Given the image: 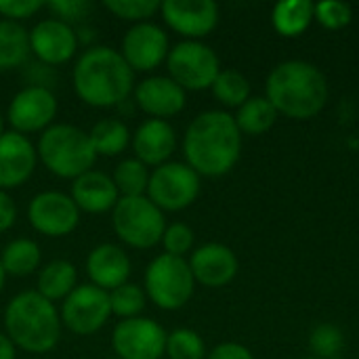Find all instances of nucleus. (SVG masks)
Wrapping results in <instances>:
<instances>
[{
  "instance_id": "obj_33",
  "label": "nucleus",
  "mask_w": 359,
  "mask_h": 359,
  "mask_svg": "<svg viewBox=\"0 0 359 359\" xmlns=\"http://www.w3.org/2000/svg\"><path fill=\"white\" fill-rule=\"evenodd\" d=\"M343 343H345L343 332L332 324H320L309 334V347L318 359L337 358L343 349Z\"/></svg>"
},
{
  "instance_id": "obj_12",
  "label": "nucleus",
  "mask_w": 359,
  "mask_h": 359,
  "mask_svg": "<svg viewBox=\"0 0 359 359\" xmlns=\"http://www.w3.org/2000/svg\"><path fill=\"white\" fill-rule=\"evenodd\" d=\"M27 219L38 233L61 238L76 229L80 221V208L67 194L42 191L32 198L27 206Z\"/></svg>"
},
{
  "instance_id": "obj_13",
  "label": "nucleus",
  "mask_w": 359,
  "mask_h": 359,
  "mask_svg": "<svg viewBox=\"0 0 359 359\" xmlns=\"http://www.w3.org/2000/svg\"><path fill=\"white\" fill-rule=\"evenodd\" d=\"M57 114V99L44 86H25L8 103V124L15 133H36L46 130Z\"/></svg>"
},
{
  "instance_id": "obj_5",
  "label": "nucleus",
  "mask_w": 359,
  "mask_h": 359,
  "mask_svg": "<svg viewBox=\"0 0 359 359\" xmlns=\"http://www.w3.org/2000/svg\"><path fill=\"white\" fill-rule=\"evenodd\" d=\"M36 151L42 164L61 179H78L97 162L88 133L74 124H50L42 130Z\"/></svg>"
},
{
  "instance_id": "obj_19",
  "label": "nucleus",
  "mask_w": 359,
  "mask_h": 359,
  "mask_svg": "<svg viewBox=\"0 0 359 359\" xmlns=\"http://www.w3.org/2000/svg\"><path fill=\"white\" fill-rule=\"evenodd\" d=\"M137 105L151 118L164 120L185 107V90L168 76H151L135 86Z\"/></svg>"
},
{
  "instance_id": "obj_1",
  "label": "nucleus",
  "mask_w": 359,
  "mask_h": 359,
  "mask_svg": "<svg viewBox=\"0 0 359 359\" xmlns=\"http://www.w3.org/2000/svg\"><path fill=\"white\" fill-rule=\"evenodd\" d=\"M242 133L231 114L202 111L191 120L183 139L187 164L202 177H223L240 160Z\"/></svg>"
},
{
  "instance_id": "obj_38",
  "label": "nucleus",
  "mask_w": 359,
  "mask_h": 359,
  "mask_svg": "<svg viewBox=\"0 0 359 359\" xmlns=\"http://www.w3.org/2000/svg\"><path fill=\"white\" fill-rule=\"evenodd\" d=\"M46 6L50 8V13H55V19L69 23V21L84 17L90 8V2H86V0H55V2H48Z\"/></svg>"
},
{
  "instance_id": "obj_16",
  "label": "nucleus",
  "mask_w": 359,
  "mask_h": 359,
  "mask_svg": "<svg viewBox=\"0 0 359 359\" xmlns=\"http://www.w3.org/2000/svg\"><path fill=\"white\" fill-rule=\"evenodd\" d=\"M29 50L48 65L69 61L78 50V36L69 23L61 19H42L29 32Z\"/></svg>"
},
{
  "instance_id": "obj_44",
  "label": "nucleus",
  "mask_w": 359,
  "mask_h": 359,
  "mask_svg": "<svg viewBox=\"0 0 359 359\" xmlns=\"http://www.w3.org/2000/svg\"><path fill=\"white\" fill-rule=\"evenodd\" d=\"M303 359H318V358H303Z\"/></svg>"
},
{
  "instance_id": "obj_6",
  "label": "nucleus",
  "mask_w": 359,
  "mask_h": 359,
  "mask_svg": "<svg viewBox=\"0 0 359 359\" xmlns=\"http://www.w3.org/2000/svg\"><path fill=\"white\" fill-rule=\"evenodd\" d=\"M111 223L118 238L139 250L151 248L162 242V236L166 231L164 212L147 196L120 198L114 206Z\"/></svg>"
},
{
  "instance_id": "obj_4",
  "label": "nucleus",
  "mask_w": 359,
  "mask_h": 359,
  "mask_svg": "<svg viewBox=\"0 0 359 359\" xmlns=\"http://www.w3.org/2000/svg\"><path fill=\"white\" fill-rule=\"evenodd\" d=\"M4 328L15 347L27 353H46L59 343L61 318L50 301L27 290L6 305Z\"/></svg>"
},
{
  "instance_id": "obj_39",
  "label": "nucleus",
  "mask_w": 359,
  "mask_h": 359,
  "mask_svg": "<svg viewBox=\"0 0 359 359\" xmlns=\"http://www.w3.org/2000/svg\"><path fill=\"white\" fill-rule=\"evenodd\" d=\"M206 359H255L250 349L240 343H221L217 345Z\"/></svg>"
},
{
  "instance_id": "obj_20",
  "label": "nucleus",
  "mask_w": 359,
  "mask_h": 359,
  "mask_svg": "<svg viewBox=\"0 0 359 359\" xmlns=\"http://www.w3.org/2000/svg\"><path fill=\"white\" fill-rule=\"evenodd\" d=\"M86 273L93 286L111 292L128 282L130 259L116 244H99L90 250L86 259Z\"/></svg>"
},
{
  "instance_id": "obj_2",
  "label": "nucleus",
  "mask_w": 359,
  "mask_h": 359,
  "mask_svg": "<svg viewBox=\"0 0 359 359\" xmlns=\"http://www.w3.org/2000/svg\"><path fill=\"white\" fill-rule=\"evenodd\" d=\"M74 90L93 107H114L135 88V72L111 46L86 48L74 67Z\"/></svg>"
},
{
  "instance_id": "obj_7",
  "label": "nucleus",
  "mask_w": 359,
  "mask_h": 359,
  "mask_svg": "<svg viewBox=\"0 0 359 359\" xmlns=\"http://www.w3.org/2000/svg\"><path fill=\"white\" fill-rule=\"evenodd\" d=\"M196 288L189 263L181 257L160 255L145 269V294L160 309L175 311L189 303Z\"/></svg>"
},
{
  "instance_id": "obj_43",
  "label": "nucleus",
  "mask_w": 359,
  "mask_h": 359,
  "mask_svg": "<svg viewBox=\"0 0 359 359\" xmlns=\"http://www.w3.org/2000/svg\"><path fill=\"white\" fill-rule=\"evenodd\" d=\"M4 135V120H2V114H0V137Z\"/></svg>"
},
{
  "instance_id": "obj_17",
  "label": "nucleus",
  "mask_w": 359,
  "mask_h": 359,
  "mask_svg": "<svg viewBox=\"0 0 359 359\" xmlns=\"http://www.w3.org/2000/svg\"><path fill=\"white\" fill-rule=\"evenodd\" d=\"M38 151L21 133H4L0 137V189H15L23 185L36 168Z\"/></svg>"
},
{
  "instance_id": "obj_10",
  "label": "nucleus",
  "mask_w": 359,
  "mask_h": 359,
  "mask_svg": "<svg viewBox=\"0 0 359 359\" xmlns=\"http://www.w3.org/2000/svg\"><path fill=\"white\" fill-rule=\"evenodd\" d=\"M111 316L109 307V292L93 286L82 284L72 290V294L61 305V324L80 337L95 334L105 326V322Z\"/></svg>"
},
{
  "instance_id": "obj_36",
  "label": "nucleus",
  "mask_w": 359,
  "mask_h": 359,
  "mask_svg": "<svg viewBox=\"0 0 359 359\" xmlns=\"http://www.w3.org/2000/svg\"><path fill=\"white\" fill-rule=\"evenodd\" d=\"M162 244H164L166 255L183 259L194 246V229L185 223H172L166 227L162 236Z\"/></svg>"
},
{
  "instance_id": "obj_26",
  "label": "nucleus",
  "mask_w": 359,
  "mask_h": 359,
  "mask_svg": "<svg viewBox=\"0 0 359 359\" xmlns=\"http://www.w3.org/2000/svg\"><path fill=\"white\" fill-rule=\"evenodd\" d=\"M90 137V143H93V149L99 156H118L122 154L128 143H130V130L128 126L118 120V118H105V120H99L93 130L88 133Z\"/></svg>"
},
{
  "instance_id": "obj_42",
  "label": "nucleus",
  "mask_w": 359,
  "mask_h": 359,
  "mask_svg": "<svg viewBox=\"0 0 359 359\" xmlns=\"http://www.w3.org/2000/svg\"><path fill=\"white\" fill-rule=\"evenodd\" d=\"M4 278H6V273H4L2 263H0V292H2V286H4Z\"/></svg>"
},
{
  "instance_id": "obj_18",
  "label": "nucleus",
  "mask_w": 359,
  "mask_h": 359,
  "mask_svg": "<svg viewBox=\"0 0 359 359\" xmlns=\"http://www.w3.org/2000/svg\"><path fill=\"white\" fill-rule=\"evenodd\" d=\"M194 280L206 288H223L238 273L236 252L225 244H204L194 250L189 259Z\"/></svg>"
},
{
  "instance_id": "obj_27",
  "label": "nucleus",
  "mask_w": 359,
  "mask_h": 359,
  "mask_svg": "<svg viewBox=\"0 0 359 359\" xmlns=\"http://www.w3.org/2000/svg\"><path fill=\"white\" fill-rule=\"evenodd\" d=\"M233 120L242 135H265L273 128L278 111L267 97H250L242 107H238Z\"/></svg>"
},
{
  "instance_id": "obj_9",
  "label": "nucleus",
  "mask_w": 359,
  "mask_h": 359,
  "mask_svg": "<svg viewBox=\"0 0 359 359\" xmlns=\"http://www.w3.org/2000/svg\"><path fill=\"white\" fill-rule=\"evenodd\" d=\"M200 194V175L183 162H166L149 175L147 198L164 212H177L196 202Z\"/></svg>"
},
{
  "instance_id": "obj_23",
  "label": "nucleus",
  "mask_w": 359,
  "mask_h": 359,
  "mask_svg": "<svg viewBox=\"0 0 359 359\" xmlns=\"http://www.w3.org/2000/svg\"><path fill=\"white\" fill-rule=\"evenodd\" d=\"M76 282H78V273H76V267L69 263V261H50L46 263L40 273H38V294L44 297L46 301H65L72 290L76 288Z\"/></svg>"
},
{
  "instance_id": "obj_3",
  "label": "nucleus",
  "mask_w": 359,
  "mask_h": 359,
  "mask_svg": "<svg viewBox=\"0 0 359 359\" xmlns=\"http://www.w3.org/2000/svg\"><path fill=\"white\" fill-rule=\"evenodd\" d=\"M267 101L278 114L294 120L316 118L328 101V80L309 61L290 59L276 65L267 78Z\"/></svg>"
},
{
  "instance_id": "obj_24",
  "label": "nucleus",
  "mask_w": 359,
  "mask_h": 359,
  "mask_svg": "<svg viewBox=\"0 0 359 359\" xmlns=\"http://www.w3.org/2000/svg\"><path fill=\"white\" fill-rule=\"evenodd\" d=\"M316 19V4L309 0H282L273 6L271 21L278 34L286 38L301 36Z\"/></svg>"
},
{
  "instance_id": "obj_32",
  "label": "nucleus",
  "mask_w": 359,
  "mask_h": 359,
  "mask_svg": "<svg viewBox=\"0 0 359 359\" xmlns=\"http://www.w3.org/2000/svg\"><path fill=\"white\" fill-rule=\"evenodd\" d=\"M166 353L170 359H206V345L196 330L177 328L166 339Z\"/></svg>"
},
{
  "instance_id": "obj_37",
  "label": "nucleus",
  "mask_w": 359,
  "mask_h": 359,
  "mask_svg": "<svg viewBox=\"0 0 359 359\" xmlns=\"http://www.w3.org/2000/svg\"><path fill=\"white\" fill-rule=\"evenodd\" d=\"M42 6H46L42 0H0V15L8 21H17L32 17Z\"/></svg>"
},
{
  "instance_id": "obj_35",
  "label": "nucleus",
  "mask_w": 359,
  "mask_h": 359,
  "mask_svg": "<svg viewBox=\"0 0 359 359\" xmlns=\"http://www.w3.org/2000/svg\"><path fill=\"white\" fill-rule=\"evenodd\" d=\"M353 13L351 6L339 0H324L320 4H316V19L320 21L322 27L326 29H341L345 25H349Z\"/></svg>"
},
{
  "instance_id": "obj_31",
  "label": "nucleus",
  "mask_w": 359,
  "mask_h": 359,
  "mask_svg": "<svg viewBox=\"0 0 359 359\" xmlns=\"http://www.w3.org/2000/svg\"><path fill=\"white\" fill-rule=\"evenodd\" d=\"M145 301H147L145 290H141L137 284H130V282H126V284H122L109 292L111 313L118 318H124V320L139 318V313L145 307Z\"/></svg>"
},
{
  "instance_id": "obj_40",
  "label": "nucleus",
  "mask_w": 359,
  "mask_h": 359,
  "mask_svg": "<svg viewBox=\"0 0 359 359\" xmlns=\"http://www.w3.org/2000/svg\"><path fill=\"white\" fill-rule=\"evenodd\" d=\"M15 219H17V206L13 198L4 189H0V233L11 229L15 225Z\"/></svg>"
},
{
  "instance_id": "obj_15",
  "label": "nucleus",
  "mask_w": 359,
  "mask_h": 359,
  "mask_svg": "<svg viewBox=\"0 0 359 359\" xmlns=\"http://www.w3.org/2000/svg\"><path fill=\"white\" fill-rule=\"evenodd\" d=\"M120 55L133 72L156 69L168 57V36L151 21L135 23L122 38Z\"/></svg>"
},
{
  "instance_id": "obj_34",
  "label": "nucleus",
  "mask_w": 359,
  "mask_h": 359,
  "mask_svg": "<svg viewBox=\"0 0 359 359\" xmlns=\"http://www.w3.org/2000/svg\"><path fill=\"white\" fill-rule=\"evenodd\" d=\"M105 8L120 19L143 23L156 11H160V2L158 0H107Z\"/></svg>"
},
{
  "instance_id": "obj_28",
  "label": "nucleus",
  "mask_w": 359,
  "mask_h": 359,
  "mask_svg": "<svg viewBox=\"0 0 359 359\" xmlns=\"http://www.w3.org/2000/svg\"><path fill=\"white\" fill-rule=\"evenodd\" d=\"M0 263H2L4 273L15 276V278H25L38 269L40 248L34 240H27V238L13 240L4 246Z\"/></svg>"
},
{
  "instance_id": "obj_8",
  "label": "nucleus",
  "mask_w": 359,
  "mask_h": 359,
  "mask_svg": "<svg viewBox=\"0 0 359 359\" xmlns=\"http://www.w3.org/2000/svg\"><path fill=\"white\" fill-rule=\"evenodd\" d=\"M168 78L183 90L210 88L221 72L217 53L200 40H183L168 50Z\"/></svg>"
},
{
  "instance_id": "obj_29",
  "label": "nucleus",
  "mask_w": 359,
  "mask_h": 359,
  "mask_svg": "<svg viewBox=\"0 0 359 359\" xmlns=\"http://www.w3.org/2000/svg\"><path fill=\"white\" fill-rule=\"evenodd\" d=\"M149 175L151 172L143 162H139L137 158H128L116 166L111 179H114V185L118 187L120 198H133V196L147 194Z\"/></svg>"
},
{
  "instance_id": "obj_11",
  "label": "nucleus",
  "mask_w": 359,
  "mask_h": 359,
  "mask_svg": "<svg viewBox=\"0 0 359 359\" xmlns=\"http://www.w3.org/2000/svg\"><path fill=\"white\" fill-rule=\"evenodd\" d=\"M166 330L149 318L122 320L111 332V347L120 359H160L166 353Z\"/></svg>"
},
{
  "instance_id": "obj_25",
  "label": "nucleus",
  "mask_w": 359,
  "mask_h": 359,
  "mask_svg": "<svg viewBox=\"0 0 359 359\" xmlns=\"http://www.w3.org/2000/svg\"><path fill=\"white\" fill-rule=\"evenodd\" d=\"M29 53V32L17 21L0 19V72L19 67Z\"/></svg>"
},
{
  "instance_id": "obj_41",
  "label": "nucleus",
  "mask_w": 359,
  "mask_h": 359,
  "mask_svg": "<svg viewBox=\"0 0 359 359\" xmlns=\"http://www.w3.org/2000/svg\"><path fill=\"white\" fill-rule=\"evenodd\" d=\"M0 359H15V345L2 332H0Z\"/></svg>"
},
{
  "instance_id": "obj_22",
  "label": "nucleus",
  "mask_w": 359,
  "mask_h": 359,
  "mask_svg": "<svg viewBox=\"0 0 359 359\" xmlns=\"http://www.w3.org/2000/svg\"><path fill=\"white\" fill-rule=\"evenodd\" d=\"M72 200L80 210L97 215V212L114 210L116 202L120 200V194L109 175L101 170H88L78 179H74Z\"/></svg>"
},
{
  "instance_id": "obj_14",
  "label": "nucleus",
  "mask_w": 359,
  "mask_h": 359,
  "mask_svg": "<svg viewBox=\"0 0 359 359\" xmlns=\"http://www.w3.org/2000/svg\"><path fill=\"white\" fill-rule=\"evenodd\" d=\"M160 13L164 23L187 40L208 36L219 23V6L212 0H164Z\"/></svg>"
},
{
  "instance_id": "obj_30",
  "label": "nucleus",
  "mask_w": 359,
  "mask_h": 359,
  "mask_svg": "<svg viewBox=\"0 0 359 359\" xmlns=\"http://www.w3.org/2000/svg\"><path fill=\"white\" fill-rule=\"evenodd\" d=\"M210 88L219 103L227 107H242L250 99V82L238 69H221Z\"/></svg>"
},
{
  "instance_id": "obj_21",
  "label": "nucleus",
  "mask_w": 359,
  "mask_h": 359,
  "mask_svg": "<svg viewBox=\"0 0 359 359\" xmlns=\"http://www.w3.org/2000/svg\"><path fill=\"white\" fill-rule=\"evenodd\" d=\"M177 147V135L175 128L166 120H156L149 118L145 120L135 137H133V149L139 162L145 166H162L168 162Z\"/></svg>"
}]
</instances>
